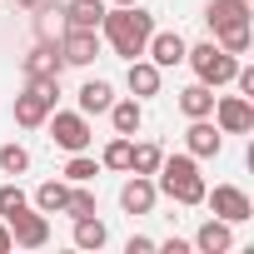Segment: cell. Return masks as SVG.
<instances>
[{
  "instance_id": "cell-1",
  "label": "cell",
  "mask_w": 254,
  "mask_h": 254,
  "mask_svg": "<svg viewBox=\"0 0 254 254\" xmlns=\"http://www.w3.org/2000/svg\"><path fill=\"white\" fill-rule=\"evenodd\" d=\"M100 35L110 40V50H115V55L140 60V55H145V45H150V35H155V15H150V10H140V5H115V10H105Z\"/></svg>"
},
{
  "instance_id": "cell-2",
  "label": "cell",
  "mask_w": 254,
  "mask_h": 254,
  "mask_svg": "<svg viewBox=\"0 0 254 254\" xmlns=\"http://www.w3.org/2000/svg\"><path fill=\"white\" fill-rule=\"evenodd\" d=\"M160 194H170L175 204H204V175H199V165H194V155H170V160H160Z\"/></svg>"
},
{
  "instance_id": "cell-3",
  "label": "cell",
  "mask_w": 254,
  "mask_h": 254,
  "mask_svg": "<svg viewBox=\"0 0 254 254\" xmlns=\"http://www.w3.org/2000/svg\"><path fill=\"white\" fill-rule=\"evenodd\" d=\"M55 95H60V80H30L25 95H15V125L25 130H40L55 110Z\"/></svg>"
},
{
  "instance_id": "cell-4",
  "label": "cell",
  "mask_w": 254,
  "mask_h": 254,
  "mask_svg": "<svg viewBox=\"0 0 254 254\" xmlns=\"http://www.w3.org/2000/svg\"><path fill=\"white\" fill-rule=\"evenodd\" d=\"M185 60L194 65V75H199L204 85H229V80H234V70H239V60H234L229 50H219L214 40H204V45L185 50Z\"/></svg>"
},
{
  "instance_id": "cell-5",
  "label": "cell",
  "mask_w": 254,
  "mask_h": 254,
  "mask_svg": "<svg viewBox=\"0 0 254 254\" xmlns=\"http://www.w3.org/2000/svg\"><path fill=\"white\" fill-rule=\"evenodd\" d=\"M50 140L60 145V150H90V140H95V130H90V115H80V110H55L50 115Z\"/></svg>"
},
{
  "instance_id": "cell-6",
  "label": "cell",
  "mask_w": 254,
  "mask_h": 254,
  "mask_svg": "<svg viewBox=\"0 0 254 254\" xmlns=\"http://www.w3.org/2000/svg\"><path fill=\"white\" fill-rule=\"evenodd\" d=\"M209 115H214V125H219V135H249V130H254V105H249V95H219Z\"/></svg>"
},
{
  "instance_id": "cell-7",
  "label": "cell",
  "mask_w": 254,
  "mask_h": 254,
  "mask_svg": "<svg viewBox=\"0 0 254 254\" xmlns=\"http://www.w3.org/2000/svg\"><path fill=\"white\" fill-rule=\"evenodd\" d=\"M204 204H209L214 219H224V224H244V219L254 214V204H249V194H244L239 185H214V194L204 190Z\"/></svg>"
},
{
  "instance_id": "cell-8",
  "label": "cell",
  "mask_w": 254,
  "mask_h": 254,
  "mask_svg": "<svg viewBox=\"0 0 254 254\" xmlns=\"http://www.w3.org/2000/svg\"><path fill=\"white\" fill-rule=\"evenodd\" d=\"M5 224H10V239H15L20 249H40V244L50 239V219H45L40 209H30V204H25V209H15Z\"/></svg>"
},
{
  "instance_id": "cell-9",
  "label": "cell",
  "mask_w": 254,
  "mask_h": 254,
  "mask_svg": "<svg viewBox=\"0 0 254 254\" xmlns=\"http://www.w3.org/2000/svg\"><path fill=\"white\" fill-rule=\"evenodd\" d=\"M185 145H190V155H194V160H214V155L224 150V135H219V125L204 115V120H190Z\"/></svg>"
},
{
  "instance_id": "cell-10",
  "label": "cell",
  "mask_w": 254,
  "mask_h": 254,
  "mask_svg": "<svg viewBox=\"0 0 254 254\" xmlns=\"http://www.w3.org/2000/svg\"><path fill=\"white\" fill-rule=\"evenodd\" d=\"M95 55H100V30H65V40H60L65 65H90Z\"/></svg>"
},
{
  "instance_id": "cell-11",
  "label": "cell",
  "mask_w": 254,
  "mask_h": 254,
  "mask_svg": "<svg viewBox=\"0 0 254 254\" xmlns=\"http://www.w3.org/2000/svg\"><path fill=\"white\" fill-rule=\"evenodd\" d=\"M185 50H190V45H185V35H180V30H155V35H150V45H145V55H150L160 70L180 65V60H185Z\"/></svg>"
},
{
  "instance_id": "cell-12",
  "label": "cell",
  "mask_w": 254,
  "mask_h": 254,
  "mask_svg": "<svg viewBox=\"0 0 254 254\" xmlns=\"http://www.w3.org/2000/svg\"><path fill=\"white\" fill-rule=\"evenodd\" d=\"M155 199H160V190H155V180H150V175H135L130 185L120 190V209H125V214H150V209H155Z\"/></svg>"
},
{
  "instance_id": "cell-13",
  "label": "cell",
  "mask_w": 254,
  "mask_h": 254,
  "mask_svg": "<svg viewBox=\"0 0 254 254\" xmlns=\"http://www.w3.org/2000/svg\"><path fill=\"white\" fill-rule=\"evenodd\" d=\"M105 0H70V5H60V15H65V30H100V20H105Z\"/></svg>"
},
{
  "instance_id": "cell-14",
  "label": "cell",
  "mask_w": 254,
  "mask_h": 254,
  "mask_svg": "<svg viewBox=\"0 0 254 254\" xmlns=\"http://www.w3.org/2000/svg\"><path fill=\"white\" fill-rule=\"evenodd\" d=\"M65 60H60V45H35L25 55V80H60Z\"/></svg>"
},
{
  "instance_id": "cell-15",
  "label": "cell",
  "mask_w": 254,
  "mask_h": 254,
  "mask_svg": "<svg viewBox=\"0 0 254 254\" xmlns=\"http://www.w3.org/2000/svg\"><path fill=\"white\" fill-rule=\"evenodd\" d=\"M194 249H199V254H229V249H234V224H224V219H204L199 234H194Z\"/></svg>"
},
{
  "instance_id": "cell-16",
  "label": "cell",
  "mask_w": 254,
  "mask_h": 254,
  "mask_svg": "<svg viewBox=\"0 0 254 254\" xmlns=\"http://www.w3.org/2000/svg\"><path fill=\"white\" fill-rule=\"evenodd\" d=\"M125 85H130L135 100L160 95V65H155V60H130V70H125Z\"/></svg>"
},
{
  "instance_id": "cell-17",
  "label": "cell",
  "mask_w": 254,
  "mask_h": 254,
  "mask_svg": "<svg viewBox=\"0 0 254 254\" xmlns=\"http://www.w3.org/2000/svg\"><path fill=\"white\" fill-rule=\"evenodd\" d=\"M105 115H110V125H115V135H130V140L140 135V125H145V110H140V100H115Z\"/></svg>"
},
{
  "instance_id": "cell-18",
  "label": "cell",
  "mask_w": 254,
  "mask_h": 254,
  "mask_svg": "<svg viewBox=\"0 0 254 254\" xmlns=\"http://www.w3.org/2000/svg\"><path fill=\"white\" fill-rule=\"evenodd\" d=\"M110 105H115L110 80H85V85H80V115H105Z\"/></svg>"
},
{
  "instance_id": "cell-19",
  "label": "cell",
  "mask_w": 254,
  "mask_h": 254,
  "mask_svg": "<svg viewBox=\"0 0 254 254\" xmlns=\"http://www.w3.org/2000/svg\"><path fill=\"white\" fill-rule=\"evenodd\" d=\"M180 110H185L190 120H204V115L214 110V85H204V80H194L190 90H180Z\"/></svg>"
},
{
  "instance_id": "cell-20",
  "label": "cell",
  "mask_w": 254,
  "mask_h": 254,
  "mask_svg": "<svg viewBox=\"0 0 254 254\" xmlns=\"http://www.w3.org/2000/svg\"><path fill=\"white\" fill-rule=\"evenodd\" d=\"M204 20H209V30H224V25H239V20H249V5H244V0H209Z\"/></svg>"
},
{
  "instance_id": "cell-21",
  "label": "cell",
  "mask_w": 254,
  "mask_h": 254,
  "mask_svg": "<svg viewBox=\"0 0 254 254\" xmlns=\"http://www.w3.org/2000/svg\"><path fill=\"white\" fill-rule=\"evenodd\" d=\"M65 199H70V185H60V180H45L35 190V209L40 214H65Z\"/></svg>"
},
{
  "instance_id": "cell-22",
  "label": "cell",
  "mask_w": 254,
  "mask_h": 254,
  "mask_svg": "<svg viewBox=\"0 0 254 254\" xmlns=\"http://www.w3.org/2000/svg\"><path fill=\"white\" fill-rule=\"evenodd\" d=\"M105 239H110L105 219H95V214L75 219V249H105Z\"/></svg>"
},
{
  "instance_id": "cell-23",
  "label": "cell",
  "mask_w": 254,
  "mask_h": 254,
  "mask_svg": "<svg viewBox=\"0 0 254 254\" xmlns=\"http://www.w3.org/2000/svg\"><path fill=\"white\" fill-rule=\"evenodd\" d=\"M249 40H254V35H249V20L214 30V45H219V50H229V55H244V50H249Z\"/></svg>"
},
{
  "instance_id": "cell-24",
  "label": "cell",
  "mask_w": 254,
  "mask_h": 254,
  "mask_svg": "<svg viewBox=\"0 0 254 254\" xmlns=\"http://www.w3.org/2000/svg\"><path fill=\"white\" fill-rule=\"evenodd\" d=\"M160 145H130V175H155L160 170Z\"/></svg>"
},
{
  "instance_id": "cell-25",
  "label": "cell",
  "mask_w": 254,
  "mask_h": 254,
  "mask_svg": "<svg viewBox=\"0 0 254 254\" xmlns=\"http://www.w3.org/2000/svg\"><path fill=\"white\" fill-rule=\"evenodd\" d=\"M130 145H135L130 135H115V140L105 145V155H100V165H105V170H130Z\"/></svg>"
},
{
  "instance_id": "cell-26",
  "label": "cell",
  "mask_w": 254,
  "mask_h": 254,
  "mask_svg": "<svg viewBox=\"0 0 254 254\" xmlns=\"http://www.w3.org/2000/svg\"><path fill=\"white\" fill-rule=\"evenodd\" d=\"M95 175H100V165H95L85 150H75V155H70V165H65V180H70V185H90Z\"/></svg>"
},
{
  "instance_id": "cell-27",
  "label": "cell",
  "mask_w": 254,
  "mask_h": 254,
  "mask_svg": "<svg viewBox=\"0 0 254 254\" xmlns=\"http://www.w3.org/2000/svg\"><path fill=\"white\" fill-rule=\"evenodd\" d=\"M0 170L5 175H25L30 170V150L25 145H0Z\"/></svg>"
},
{
  "instance_id": "cell-28",
  "label": "cell",
  "mask_w": 254,
  "mask_h": 254,
  "mask_svg": "<svg viewBox=\"0 0 254 254\" xmlns=\"http://www.w3.org/2000/svg\"><path fill=\"white\" fill-rule=\"evenodd\" d=\"M65 214H70V219H85V214H95V194H90L85 185H75V190H70V199H65Z\"/></svg>"
},
{
  "instance_id": "cell-29",
  "label": "cell",
  "mask_w": 254,
  "mask_h": 254,
  "mask_svg": "<svg viewBox=\"0 0 254 254\" xmlns=\"http://www.w3.org/2000/svg\"><path fill=\"white\" fill-rule=\"evenodd\" d=\"M30 199H25V190L20 185H0V219H10L15 209H25Z\"/></svg>"
},
{
  "instance_id": "cell-30",
  "label": "cell",
  "mask_w": 254,
  "mask_h": 254,
  "mask_svg": "<svg viewBox=\"0 0 254 254\" xmlns=\"http://www.w3.org/2000/svg\"><path fill=\"white\" fill-rule=\"evenodd\" d=\"M234 85H239V95H249V100H254V70H249V65H239V70H234Z\"/></svg>"
},
{
  "instance_id": "cell-31",
  "label": "cell",
  "mask_w": 254,
  "mask_h": 254,
  "mask_svg": "<svg viewBox=\"0 0 254 254\" xmlns=\"http://www.w3.org/2000/svg\"><path fill=\"white\" fill-rule=\"evenodd\" d=\"M125 249H130V254H155V239H150V234H135Z\"/></svg>"
},
{
  "instance_id": "cell-32",
  "label": "cell",
  "mask_w": 254,
  "mask_h": 254,
  "mask_svg": "<svg viewBox=\"0 0 254 254\" xmlns=\"http://www.w3.org/2000/svg\"><path fill=\"white\" fill-rule=\"evenodd\" d=\"M155 249H160V254H190L185 239H165V244H155Z\"/></svg>"
},
{
  "instance_id": "cell-33",
  "label": "cell",
  "mask_w": 254,
  "mask_h": 254,
  "mask_svg": "<svg viewBox=\"0 0 254 254\" xmlns=\"http://www.w3.org/2000/svg\"><path fill=\"white\" fill-rule=\"evenodd\" d=\"M10 249H15V239H10V224L0 219V254H10Z\"/></svg>"
},
{
  "instance_id": "cell-34",
  "label": "cell",
  "mask_w": 254,
  "mask_h": 254,
  "mask_svg": "<svg viewBox=\"0 0 254 254\" xmlns=\"http://www.w3.org/2000/svg\"><path fill=\"white\" fill-rule=\"evenodd\" d=\"M10 5H20V10H35V5H40V0H10Z\"/></svg>"
},
{
  "instance_id": "cell-35",
  "label": "cell",
  "mask_w": 254,
  "mask_h": 254,
  "mask_svg": "<svg viewBox=\"0 0 254 254\" xmlns=\"http://www.w3.org/2000/svg\"><path fill=\"white\" fill-rule=\"evenodd\" d=\"M115 5H140V0H115Z\"/></svg>"
}]
</instances>
